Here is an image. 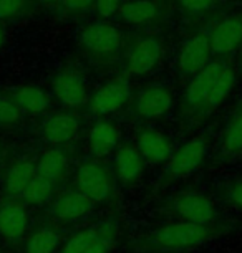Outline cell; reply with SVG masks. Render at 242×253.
Returning <instances> with one entry per match:
<instances>
[{
    "instance_id": "obj_11",
    "label": "cell",
    "mask_w": 242,
    "mask_h": 253,
    "mask_svg": "<svg viewBox=\"0 0 242 253\" xmlns=\"http://www.w3.org/2000/svg\"><path fill=\"white\" fill-rule=\"evenodd\" d=\"M163 46L156 38H143L133 46L128 56V71L131 75H145L159 63Z\"/></svg>"
},
{
    "instance_id": "obj_21",
    "label": "cell",
    "mask_w": 242,
    "mask_h": 253,
    "mask_svg": "<svg viewBox=\"0 0 242 253\" xmlns=\"http://www.w3.org/2000/svg\"><path fill=\"white\" fill-rule=\"evenodd\" d=\"M37 175L42 179H47L50 182L61 179V175L68 169V159L60 149H48L44 152L37 164Z\"/></svg>"
},
{
    "instance_id": "obj_2",
    "label": "cell",
    "mask_w": 242,
    "mask_h": 253,
    "mask_svg": "<svg viewBox=\"0 0 242 253\" xmlns=\"http://www.w3.org/2000/svg\"><path fill=\"white\" fill-rule=\"evenodd\" d=\"M207 146L202 137H193L174 152L168 161L166 172L171 177H188L201 167L206 159Z\"/></svg>"
},
{
    "instance_id": "obj_27",
    "label": "cell",
    "mask_w": 242,
    "mask_h": 253,
    "mask_svg": "<svg viewBox=\"0 0 242 253\" xmlns=\"http://www.w3.org/2000/svg\"><path fill=\"white\" fill-rule=\"evenodd\" d=\"M51 194H53V185H51L50 180L35 175L32 182L28 184V187L25 189V192L22 194V199L28 204L40 205L45 204L51 197Z\"/></svg>"
},
{
    "instance_id": "obj_37",
    "label": "cell",
    "mask_w": 242,
    "mask_h": 253,
    "mask_svg": "<svg viewBox=\"0 0 242 253\" xmlns=\"http://www.w3.org/2000/svg\"><path fill=\"white\" fill-rule=\"evenodd\" d=\"M241 48H242V46H241Z\"/></svg>"
},
{
    "instance_id": "obj_17",
    "label": "cell",
    "mask_w": 242,
    "mask_h": 253,
    "mask_svg": "<svg viewBox=\"0 0 242 253\" xmlns=\"http://www.w3.org/2000/svg\"><path fill=\"white\" fill-rule=\"evenodd\" d=\"M35 175L37 169L30 161H18L7 170L3 179V190L10 197H22Z\"/></svg>"
},
{
    "instance_id": "obj_36",
    "label": "cell",
    "mask_w": 242,
    "mask_h": 253,
    "mask_svg": "<svg viewBox=\"0 0 242 253\" xmlns=\"http://www.w3.org/2000/svg\"><path fill=\"white\" fill-rule=\"evenodd\" d=\"M42 3H56V2H60V0H40Z\"/></svg>"
},
{
    "instance_id": "obj_6",
    "label": "cell",
    "mask_w": 242,
    "mask_h": 253,
    "mask_svg": "<svg viewBox=\"0 0 242 253\" xmlns=\"http://www.w3.org/2000/svg\"><path fill=\"white\" fill-rule=\"evenodd\" d=\"M53 93L56 99L68 108L83 106V104L88 101L87 83H85L82 73L73 68L61 70L60 73L55 76Z\"/></svg>"
},
{
    "instance_id": "obj_23",
    "label": "cell",
    "mask_w": 242,
    "mask_h": 253,
    "mask_svg": "<svg viewBox=\"0 0 242 253\" xmlns=\"http://www.w3.org/2000/svg\"><path fill=\"white\" fill-rule=\"evenodd\" d=\"M158 13V8L151 0H131L120 8V15L125 22L133 25H143L151 22Z\"/></svg>"
},
{
    "instance_id": "obj_22",
    "label": "cell",
    "mask_w": 242,
    "mask_h": 253,
    "mask_svg": "<svg viewBox=\"0 0 242 253\" xmlns=\"http://www.w3.org/2000/svg\"><path fill=\"white\" fill-rule=\"evenodd\" d=\"M13 101L17 103V106L22 111L39 114L44 113L50 104V99L47 96V93L39 86L33 84H27V86H20L13 94Z\"/></svg>"
},
{
    "instance_id": "obj_18",
    "label": "cell",
    "mask_w": 242,
    "mask_h": 253,
    "mask_svg": "<svg viewBox=\"0 0 242 253\" xmlns=\"http://www.w3.org/2000/svg\"><path fill=\"white\" fill-rule=\"evenodd\" d=\"M118 141H120V131L110 121H98L90 129V149L97 156H105L111 152L118 146Z\"/></svg>"
},
{
    "instance_id": "obj_29",
    "label": "cell",
    "mask_w": 242,
    "mask_h": 253,
    "mask_svg": "<svg viewBox=\"0 0 242 253\" xmlns=\"http://www.w3.org/2000/svg\"><path fill=\"white\" fill-rule=\"evenodd\" d=\"M25 0H0V20L15 17L22 12Z\"/></svg>"
},
{
    "instance_id": "obj_20",
    "label": "cell",
    "mask_w": 242,
    "mask_h": 253,
    "mask_svg": "<svg viewBox=\"0 0 242 253\" xmlns=\"http://www.w3.org/2000/svg\"><path fill=\"white\" fill-rule=\"evenodd\" d=\"M236 84H237V75H236L234 68L224 65L222 70L219 71V75H217V78L214 80V84H212L204 108H206L207 111H212V109L219 108L227 99V96L232 93V89L236 88Z\"/></svg>"
},
{
    "instance_id": "obj_34",
    "label": "cell",
    "mask_w": 242,
    "mask_h": 253,
    "mask_svg": "<svg viewBox=\"0 0 242 253\" xmlns=\"http://www.w3.org/2000/svg\"><path fill=\"white\" fill-rule=\"evenodd\" d=\"M110 250H111V238H110V235H108V237L103 238L101 242H98L97 245L92 247L90 250H87L85 253H108Z\"/></svg>"
},
{
    "instance_id": "obj_15",
    "label": "cell",
    "mask_w": 242,
    "mask_h": 253,
    "mask_svg": "<svg viewBox=\"0 0 242 253\" xmlns=\"http://www.w3.org/2000/svg\"><path fill=\"white\" fill-rule=\"evenodd\" d=\"M80 123L70 114H56L48 118L42 126V136L50 144H63L72 141L78 132Z\"/></svg>"
},
{
    "instance_id": "obj_9",
    "label": "cell",
    "mask_w": 242,
    "mask_h": 253,
    "mask_svg": "<svg viewBox=\"0 0 242 253\" xmlns=\"http://www.w3.org/2000/svg\"><path fill=\"white\" fill-rule=\"evenodd\" d=\"M212 53L229 55L242 46V20L237 17H227L212 28L209 35Z\"/></svg>"
},
{
    "instance_id": "obj_16",
    "label": "cell",
    "mask_w": 242,
    "mask_h": 253,
    "mask_svg": "<svg viewBox=\"0 0 242 253\" xmlns=\"http://www.w3.org/2000/svg\"><path fill=\"white\" fill-rule=\"evenodd\" d=\"M92 209V200L82 192H66L55 200L51 212L60 220H77L87 215Z\"/></svg>"
},
{
    "instance_id": "obj_31",
    "label": "cell",
    "mask_w": 242,
    "mask_h": 253,
    "mask_svg": "<svg viewBox=\"0 0 242 253\" xmlns=\"http://www.w3.org/2000/svg\"><path fill=\"white\" fill-rule=\"evenodd\" d=\"M216 0H179L183 8H186L189 12H194V13H201V12H206L214 5Z\"/></svg>"
},
{
    "instance_id": "obj_19",
    "label": "cell",
    "mask_w": 242,
    "mask_h": 253,
    "mask_svg": "<svg viewBox=\"0 0 242 253\" xmlns=\"http://www.w3.org/2000/svg\"><path fill=\"white\" fill-rule=\"evenodd\" d=\"M143 161L145 159L135 147H120L115 156L116 175L123 182H133L143 172Z\"/></svg>"
},
{
    "instance_id": "obj_14",
    "label": "cell",
    "mask_w": 242,
    "mask_h": 253,
    "mask_svg": "<svg viewBox=\"0 0 242 253\" xmlns=\"http://www.w3.org/2000/svg\"><path fill=\"white\" fill-rule=\"evenodd\" d=\"M28 215L22 204L15 200L0 204V235L8 240H18L27 230Z\"/></svg>"
},
{
    "instance_id": "obj_35",
    "label": "cell",
    "mask_w": 242,
    "mask_h": 253,
    "mask_svg": "<svg viewBox=\"0 0 242 253\" xmlns=\"http://www.w3.org/2000/svg\"><path fill=\"white\" fill-rule=\"evenodd\" d=\"M3 38H5V35H3V30H2V27H0V48H2V45H3Z\"/></svg>"
},
{
    "instance_id": "obj_7",
    "label": "cell",
    "mask_w": 242,
    "mask_h": 253,
    "mask_svg": "<svg viewBox=\"0 0 242 253\" xmlns=\"http://www.w3.org/2000/svg\"><path fill=\"white\" fill-rule=\"evenodd\" d=\"M131 93L130 83L126 80H113L103 84L101 88L97 89V93L92 96L90 101V109L95 114L106 116L118 111L120 108L125 106Z\"/></svg>"
},
{
    "instance_id": "obj_13",
    "label": "cell",
    "mask_w": 242,
    "mask_h": 253,
    "mask_svg": "<svg viewBox=\"0 0 242 253\" xmlns=\"http://www.w3.org/2000/svg\"><path fill=\"white\" fill-rule=\"evenodd\" d=\"M136 149L141 157L154 164L168 162L173 157L174 151L169 139L159 131H143L138 136Z\"/></svg>"
},
{
    "instance_id": "obj_12",
    "label": "cell",
    "mask_w": 242,
    "mask_h": 253,
    "mask_svg": "<svg viewBox=\"0 0 242 253\" xmlns=\"http://www.w3.org/2000/svg\"><path fill=\"white\" fill-rule=\"evenodd\" d=\"M221 61H211L206 68H202L197 75L193 76L186 88V103L191 108H204L206 99L209 96V91L214 84V80L217 78L219 71L222 70Z\"/></svg>"
},
{
    "instance_id": "obj_26",
    "label": "cell",
    "mask_w": 242,
    "mask_h": 253,
    "mask_svg": "<svg viewBox=\"0 0 242 253\" xmlns=\"http://www.w3.org/2000/svg\"><path fill=\"white\" fill-rule=\"evenodd\" d=\"M58 247V233L53 228H39L27 242V253H53Z\"/></svg>"
},
{
    "instance_id": "obj_24",
    "label": "cell",
    "mask_w": 242,
    "mask_h": 253,
    "mask_svg": "<svg viewBox=\"0 0 242 253\" xmlns=\"http://www.w3.org/2000/svg\"><path fill=\"white\" fill-rule=\"evenodd\" d=\"M105 237L108 235H105V232L99 228H87V230L78 232L77 235L70 238L60 253H85L97 245L98 242H101Z\"/></svg>"
},
{
    "instance_id": "obj_5",
    "label": "cell",
    "mask_w": 242,
    "mask_h": 253,
    "mask_svg": "<svg viewBox=\"0 0 242 253\" xmlns=\"http://www.w3.org/2000/svg\"><path fill=\"white\" fill-rule=\"evenodd\" d=\"M211 43L207 35H194L186 40L178 55V68L183 75H197L211 63Z\"/></svg>"
},
{
    "instance_id": "obj_8",
    "label": "cell",
    "mask_w": 242,
    "mask_h": 253,
    "mask_svg": "<svg viewBox=\"0 0 242 253\" xmlns=\"http://www.w3.org/2000/svg\"><path fill=\"white\" fill-rule=\"evenodd\" d=\"M80 42L85 48L93 51V53L108 55L118 50L121 43V35L110 23L95 22L82 32Z\"/></svg>"
},
{
    "instance_id": "obj_25",
    "label": "cell",
    "mask_w": 242,
    "mask_h": 253,
    "mask_svg": "<svg viewBox=\"0 0 242 253\" xmlns=\"http://www.w3.org/2000/svg\"><path fill=\"white\" fill-rule=\"evenodd\" d=\"M222 152L226 156L242 154V111L227 123L222 136Z\"/></svg>"
},
{
    "instance_id": "obj_3",
    "label": "cell",
    "mask_w": 242,
    "mask_h": 253,
    "mask_svg": "<svg viewBox=\"0 0 242 253\" xmlns=\"http://www.w3.org/2000/svg\"><path fill=\"white\" fill-rule=\"evenodd\" d=\"M80 192L92 200L103 202L111 194V179L108 170L98 162H85L77 172Z\"/></svg>"
},
{
    "instance_id": "obj_33",
    "label": "cell",
    "mask_w": 242,
    "mask_h": 253,
    "mask_svg": "<svg viewBox=\"0 0 242 253\" xmlns=\"http://www.w3.org/2000/svg\"><path fill=\"white\" fill-rule=\"evenodd\" d=\"M61 2H63V5L68 8V10L80 12V10L88 8L95 2V0H61Z\"/></svg>"
},
{
    "instance_id": "obj_10",
    "label": "cell",
    "mask_w": 242,
    "mask_h": 253,
    "mask_svg": "<svg viewBox=\"0 0 242 253\" xmlns=\"http://www.w3.org/2000/svg\"><path fill=\"white\" fill-rule=\"evenodd\" d=\"M136 113L141 118L156 119L164 116L173 106V96L164 86H149L143 89L136 98Z\"/></svg>"
},
{
    "instance_id": "obj_28",
    "label": "cell",
    "mask_w": 242,
    "mask_h": 253,
    "mask_svg": "<svg viewBox=\"0 0 242 253\" xmlns=\"http://www.w3.org/2000/svg\"><path fill=\"white\" fill-rule=\"evenodd\" d=\"M22 109L10 98L0 96V124H13L20 119Z\"/></svg>"
},
{
    "instance_id": "obj_30",
    "label": "cell",
    "mask_w": 242,
    "mask_h": 253,
    "mask_svg": "<svg viewBox=\"0 0 242 253\" xmlns=\"http://www.w3.org/2000/svg\"><path fill=\"white\" fill-rule=\"evenodd\" d=\"M95 5H97V10L101 17H111L115 15L116 12H120L121 8V0H95Z\"/></svg>"
},
{
    "instance_id": "obj_4",
    "label": "cell",
    "mask_w": 242,
    "mask_h": 253,
    "mask_svg": "<svg viewBox=\"0 0 242 253\" xmlns=\"http://www.w3.org/2000/svg\"><path fill=\"white\" fill-rule=\"evenodd\" d=\"M174 212L184 222L197 223V225H209L216 217V209L211 199L199 192H183L174 199Z\"/></svg>"
},
{
    "instance_id": "obj_32",
    "label": "cell",
    "mask_w": 242,
    "mask_h": 253,
    "mask_svg": "<svg viewBox=\"0 0 242 253\" xmlns=\"http://www.w3.org/2000/svg\"><path fill=\"white\" fill-rule=\"evenodd\" d=\"M227 199H229V202L234 207L242 210V179L234 180L229 185V189H227Z\"/></svg>"
},
{
    "instance_id": "obj_1",
    "label": "cell",
    "mask_w": 242,
    "mask_h": 253,
    "mask_svg": "<svg viewBox=\"0 0 242 253\" xmlns=\"http://www.w3.org/2000/svg\"><path fill=\"white\" fill-rule=\"evenodd\" d=\"M211 237L207 225H197L191 222L169 223L151 233V242L161 250H184L201 245Z\"/></svg>"
}]
</instances>
